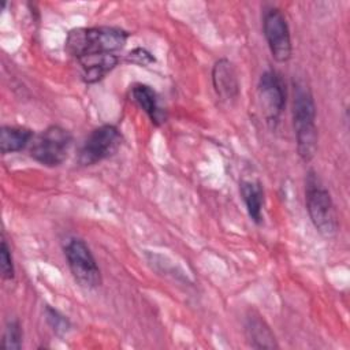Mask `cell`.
Instances as JSON below:
<instances>
[{
  "label": "cell",
  "instance_id": "obj_1",
  "mask_svg": "<svg viewBox=\"0 0 350 350\" xmlns=\"http://www.w3.org/2000/svg\"><path fill=\"white\" fill-rule=\"evenodd\" d=\"M129 36V31L119 27H77L68 31L64 49L77 59L89 55L113 53L126 45Z\"/></svg>",
  "mask_w": 350,
  "mask_h": 350
},
{
  "label": "cell",
  "instance_id": "obj_2",
  "mask_svg": "<svg viewBox=\"0 0 350 350\" xmlns=\"http://www.w3.org/2000/svg\"><path fill=\"white\" fill-rule=\"evenodd\" d=\"M293 124L297 139V152L304 161H310L317 152L319 133L316 127V105L308 86L294 85Z\"/></svg>",
  "mask_w": 350,
  "mask_h": 350
},
{
  "label": "cell",
  "instance_id": "obj_3",
  "mask_svg": "<svg viewBox=\"0 0 350 350\" xmlns=\"http://www.w3.org/2000/svg\"><path fill=\"white\" fill-rule=\"evenodd\" d=\"M305 202L314 228L324 237L335 235L338 231V216L334 201L313 171H309L305 179Z\"/></svg>",
  "mask_w": 350,
  "mask_h": 350
},
{
  "label": "cell",
  "instance_id": "obj_4",
  "mask_svg": "<svg viewBox=\"0 0 350 350\" xmlns=\"http://www.w3.org/2000/svg\"><path fill=\"white\" fill-rule=\"evenodd\" d=\"M71 142L72 135L67 129L49 126L33 139L30 156L45 167H57L67 159Z\"/></svg>",
  "mask_w": 350,
  "mask_h": 350
},
{
  "label": "cell",
  "instance_id": "obj_5",
  "mask_svg": "<svg viewBox=\"0 0 350 350\" xmlns=\"http://www.w3.org/2000/svg\"><path fill=\"white\" fill-rule=\"evenodd\" d=\"M64 254L71 275L81 287L92 290L101 284V271L85 241L79 238L68 239Z\"/></svg>",
  "mask_w": 350,
  "mask_h": 350
},
{
  "label": "cell",
  "instance_id": "obj_6",
  "mask_svg": "<svg viewBox=\"0 0 350 350\" xmlns=\"http://www.w3.org/2000/svg\"><path fill=\"white\" fill-rule=\"evenodd\" d=\"M122 145V134L119 129L113 124H103L90 131V134L83 141L78 161L81 165H94L104 159L116 153Z\"/></svg>",
  "mask_w": 350,
  "mask_h": 350
},
{
  "label": "cell",
  "instance_id": "obj_7",
  "mask_svg": "<svg viewBox=\"0 0 350 350\" xmlns=\"http://www.w3.org/2000/svg\"><path fill=\"white\" fill-rule=\"evenodd\" d=\"M262 31L269 52L278 63H286L291 57V36L287 19L279 8H269L262 16Z\"/></svg>",
  "mask_w": 350,
  "mask_h": 350
},
{
  "label": "cell",
  "instance_id": "obj_8",
  "mask_svg": "<svg viewBox=\"0 0 350 350\" xmlns=\"http://www.w3.org/2000/svg\"><path fill=\"white\" fill-rule=\"evenodd\" d=\"M257 98L267 122H276L286 105V85L276 71L267 70L261 74L257 85Z\"/></svg>",
  "mask_w": 350,
  "mask_h": 350
},
{
  "label": "cell",
  "instance_id": "obj_9",
  "mask_svg": "<svg viewBox=\"0 0 350 350\" xmlns=\"http://www.w3.org/2000/svg\"><path fill=\"white\" fill-rule=\"evenodd\" d=\"M212 83L219 98L224 101L235 100L239 94L238 75L234 64L228 59H219L212 67Z\"/></svg>",
  "mask_w": 350,
  "mask_h": 350
},
{
  "label": "cell",
  "instance_id": "obj_10",
  "mask_svg": "<svg viewBox=\"0 0 350 350\" xmlns=\"http://www.w3.org/2000/svg\"><path fill=\"white\" fill-rule=\"evenodd\" d=\"M78 62L82 70V79L86 83H94L118 66L119 57L113 53H100L83 56L78 59Z\"/></svg>",
  "mask_w": 350,
  "mask_h": 350
},
{
  "label": "cell",
  "instance_id": "obj_11",
  "mask_svg": "<svg viewBox=\"0 0 350 350\" xmlns=\"http://www.w3.org/2000/svg\"><path fill=\"white\" fill-rule=\"evenodd\" d=\"M245 334L247 342L254 349H276L278 343L273 332L264 321V319L256 313L249 312L245 321Z\"/></svg>",
  "mask_w": 350,
  "mask_h": 350
},
{
  "label": "cell",
  "instance_id": "obj_12",
  "mask_svg": "<svg viewBox=\"0 0 350 350\" xmlns=\"http://www.w3.org/2000/svg\"><path fill=\"white\" fill-rule=\"evenodd\" d=\"M131 96L133 100L137 103V105L149 116L152 123L156 126H160L165 122L167 116L163 108L159 104L157 93L148 85L144 83H135L131 88Z\"/></svg>",
  "mask_w": 350,
  "mask_h": 350
},
{
  "label": "cell",
  "instance_id": "obj_13",
  "mask_svg": "<svg viewBox=\"0 0 350 350\" xmlns=\"http://www.w3.org/2000/svg\"><path fill=\"white\" fill-rule=\"evenodd\" d=\"M241 197L245 202L249 217L260 224L262 221V206H264V190L258 180H242L239 185Z\"/></svg>",
  "mask_w": 350,
  "mask_h": 350
},
{
  "label": "cell",
  "instance_id": "obj_14",
  "mask_svg": "<svg viewBox=\"0 0 350 350\" xmlns=\"http://www.w3.org/2000/svg\"><path fill=\"white\" fill-rule=\"evenodd\" d=\"M33 138V131L26 127L3 126L0 130V150L3 154L15 153L27 146Z\"/></svg>",
  "mask_w": 350,
  "mask_h": 350
},
{
  "label": "cell",
  "instance_id": "obj_15",
  "mask_svg": "<svg viewBox=\"0 0 350 350\" xmlns=\"http://www.w3.org/2000/svg\"><path fill=\"white\" fill-rule=\"evenodd\" d=\"M0 346L4 350H19L22 347V327L19 320L12 319L7 321Z\"/></svg>",
  "mask_w": 350,
  "mask_h": 350
},
{
  "label": "cell",
  "instance_id": "obj_16",
  "mask_svg": "<svg viewBox=\"0 0 350 350\" xmlns=\"http://www.w3.org/2000/svg\"><path fill=\"white\" fill-rule=\"evenodd\" d=\"M45 319H46V323L49 324V327L53 329V332H56L59 335L66 334L71 327L70 320L66 316H63L59 310H56L51 306L45 308Z\"/></svg>",
  "mask_w": 350,
  "mask_h": 350
},
{
  "label": "cell",
  "instance_id": "obj_17",
  "mask_svg": "<svg viewBox=\"0 0 350 350\" xmlns=\"http://www.w3.org/2000/svg\"><path fill=\"white\" fill-rule=\"evenodd\" d=\"M0 271L4 280H12L15 276L11 250L4 238L1 239V246H0Z\"/></svg>",
  "mask_w": 350,
  "mask_h": 350
},
{
  "label": "cell",
  "instance_id": "obj_18",
  "mask_svg": "<svg viewBox=\"0 0 350 350\" xmlns=\"http://www.w3.org/2000/svg\"><path fill=\"white\" fill-rule=\"evenodd\" d=\"M126 62L141 66V67H146L149 64H153L156 62L154 56L145 48H135L133 51H130L126 55Z\"/></svg>",
  "mask_w": 350,
  "mask_h": 350
}]
</instances>
